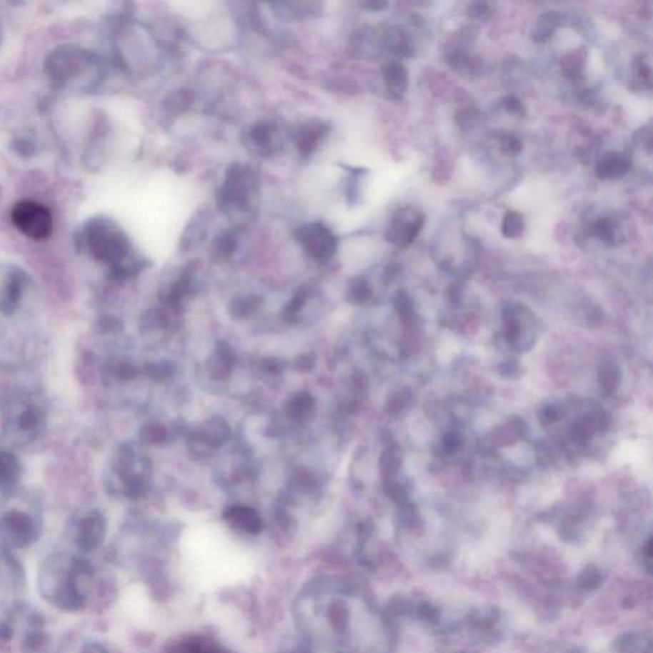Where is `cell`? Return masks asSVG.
<instances>
[{"label":"cell","mask_w":653,"mask_h":653,"mask_svg":"<svg viewBox=\"0 0 653 653\" xmlns=\"http://www.w3.org/2000/svg\"><path fill=\"white\" fill-rule=\"evenodd\" d=\"M39 422H40V415H39V411L34 410V409H30V410L24 411L22 415L19 416V427L24 429V430H32L35 429L37 425H39Z\"/></svg>","instance_id":"cell-27"},{"label":"cell","mask_w":653,"mask_h":653,"mask_svg":"<svg viewBox=\"0 0 653 653\" xmlns=\"http://www.w3.org/2000/svg\"><path fill=\"white\" fill-rule=\"evenodd\" d=\"M630 162L619 152H610L604 156L596 165V175L602 180H617L629 171Z\"/></svg>","instance_id":"cell-8"},{"label":"cell","mask_w":653,"mask_h":653,"mask_svg":"<svg viewBox=\"0 0 653 653\" xmlns=\"http://www.w3.org/2000/svg\"><path fill=\"white\" fill-rule=\"evenodd\" d=\"M250 149L261 157H271L279 152L282 144L281 129L274 120H259L246 133Z\"/></svg>","instance_id":"cell-5"},{"label":"cell","mask_w":653,"mask_h":653,"mask_svg":"<svg viewBox=\"0 0 653 653\" xmlns=\"http://www.w3.org/2000/svg\"><path fill=\"white\" fill-rule=\"evenodd\" d=\"M462 446H464V438L458 433L447 434L446 438L443 440V447L448 453L459 451Z\"/></svg>","instance_id":"cell-28"},{"label":"cell","mask_w":653,"mask_h":653,"mask_svg":"<svg viewBox=\"0 0 653 653\" xmlns=\"http://www.w3.org/2000/svg\"><path fill=\"white\" fill-rule=\"evenodd\" d=\"M240 231L236 227L226 229L220 232L214 241V254L221 259L231 258L239 249L240 245Z\"/></svg>","instance_id":"cell-11"},{"label":"cell","mask_w":653,"mask_h":653,"mask_svg":"<svg viewBox=\"0 0 653 653\" xmlns=\"http://www.w3.org/2000/svg\"><path fill=\"white\" fill-rule=\"evenodd\" d=\"M592 235L604 243H612L617 236V227L610 219H599L592 225Z\"/></svg>","instance_id":"cell-20"},{"label":"cell","mask_w":653,"mask_h":653,"mask_svg":"<svg viewBox=\"0 0 653 653\" xmlns=\"http://www.w3.org/2000/svg\"><path fill=\"white\" fill-rule=\"evenodd\" d=\"M311 398L306 394H301L295 399V402L292 404V407H294V412L295 414H299V415H304V412L309 410L310 406H311Z\"/></svg>","instance_id":"cell-32"},{"label":"cell","mask_w":653,"mask_h":653,"mask_svg":"<svg viewBox=\"0 0 653 653\" xmlns=\"http://www.w3.org/2000/svg\"><path fill=\"white\" fill-rule=\"evenodd\" d=\"M364 6L370 12H382L388 6V3H386V1H368V3H364Z\"/></svg>","instance_id":"cell-34"},{"label":"cell","mask_w":653,"mask_h":653,"mask_svg":"<svg viewBox=\"0 0 653 653\" xmlns=\"http://www.w3.org/2000/svg\"><path fill=\"white\" fill-rule=\"evenodd\" d=\"M22 290V282L18 277H12L6 284L4 290L0 292V311L3 314L12 315L18 308Z\"/></svg>","instance_id":"cell-13"},{"label":"cell","mask_w":653,"mask_h":653,"mask_svg":"<svg viewBox=\"0 0 653 653\" xmlns=\"http://www.w3.org/2000/svg\"><path fill=\"white\" fill-rule=\"evenodd\" d=\"M417 612H419V617H420L422 620L430 622V623L437 622V620H438V617H439L438 610H437L433 605H430V604H422V605L419 607Z\"/></svg>","instance_id":"cell-30"},{"label":"cell","mask_w":653,"mask_h":653,"mask_svg":"<svg viewBox=\"0 0 653 653\" xmlns=\"http://www.w3.org/2000/svg\"><path fill=\"white\" fill-rule=\"evenodd\" d=\"M12 221L19 231L35 240H45L53 232L50 211L34 201L18 202L13 208Z\"/></svg>","instance_id":"cell-3"},{"label":"cell","mask_w":653,"mask_h":653,"mask_svg":"<svg viewBox=\"0 0 653 653\" xmlns=\"http://www.w3.org/2000/svg\"><path fill=\"white\" fill-rule=\"evenodd\" d=\"M394 306L398 314L402 319H410L414 314V304L411 301L410 296L404 292H398L394 297Z\"/></svg>","instance_id":"cell-24"},{"label":"cell","mask_w":653,"mask_h":653,"mask_svg":"<svg viewBox=\"0 0 653 653\" xmlns=\"http://www.w3.org/2000/svg\"><path fill=\"white\" fill-rule=\"evenodd\" d=\"M331 124L323 120H309L297 128L292 139L297 154L303 160H310L315 152L321 149L331 133Z\"/></svg>","instance_id":"cell-6"},{"label":"cell","mask_w":653,"mask_h":653,"mask_svg":"<svg viewBox=\"0 0 653 653\" xmlns=\"http://www.w3.org/2000/svg\"><path fill=\"white\" fill-rule=\"evenodd\" d=\"M183 653H222L219 652V651H214V649H208V648L202 647L201 644L199 646H194L190 643L189 647L185 648L184 652Z\"/></svg>","instance_id":"cell-35"},{"label":"cell","mask_w":653,"mask_h":653,"mask_svg":"<svg viewBox=\"0 0 653 653\" xmlns=\"http://www.w3.org/2000/svg\"><path fill=\"white\" fill-rule=\"evenodd\" d=\"M559 24V16L557 13H547L539 18L534 27V39L536 41L545 42L552 37Z\"/></svg>","instance_id":"cell-18"},{"label":"cell","mask_w":653,"mask_h":653,"mask_svg":"<svg viewBox=\"0 0 653 653\" xmlns=\"http://www.w3.org/2000/svg\"><path fill=\"white\" fill-rule=\"evenodd\" d=\"M601 582H602V576H601L600 570L596 569L594 567H587L578 578L579 587L584 588V589H594L600 586Z\"/></svg>","instance_id":"cell-22"},{"label":"cell","mask_w":653,"mask_h":653,"mask_svg":"<svg viewBox=\"0 0 653 653\" xmlns=\"http://www.w3.org/2000/svg\"><path fill=\"white\" fill-rule=\"evenodd\" d=\"M194 101V95L188 89H179L167 96L166 111L180 114L186 111Z\"/></svg>","instance_id":"cell-17"},{"label":"cell","mask_w":653,"mask_h":653,"mask_svg":"<svg viewBox=\"0 0 653 653\" xmlns=\"http://www.w3.org/2000/svg\"><path fill=\"white\" fill-rule=\"evenodd\" d=\"M503 106H504L507 111L514 114V115H519V116L526 113V109L523 106L522 102L519 101L514 96L505 97L504 100H503Z\"/></svg>","instance_id":"cell-29"},{"label":"cell","mask_w":653,"mask_h":653,"mask_svg":"<svg viewBox=\"0 0 653 653\" xmlns=\"http://www.w3.org/2000/svg\"><path fill=\"white\" fill-rule=\"evenodd\" d=\"M542 417H544L547 422H557L559 419L558 411L555 410L554 407H547V409L544 410Z\"/></svg>","instance_id":"cell-36"},{"label":"cell","mask_w":653,"mask_h":653,"mask_svg":"<svg viewBox=\"0 0 653 653\" xmlns=\"http://www.w3.org/2000/svg\"><path fill=\"white\" fill-rule=\"evenodd\" d=\"M583 64H584V61H583L582 53L573 51V53L568 54L563 59L562 68H563L567 77L577 78L581 76Z\"/></svg>","instance_id":"cell-21"},{"label":"cell","mask_w":653,"mask_h":653,"mask_svg":"<svg viewBox=\"0 0 653 653\" xmlns=\"http://www.w3.org/2000/svg\"><path fill=\"white\" fill-rule=\"evenodd\" d=\"M500 149L504 155L517 156L522 151V141L516 134L508 133L500 139Z\"/></svg>","instance_id":"cell-23"},{"label":"cell","mask_w":653,"mask_h":653,"mask_svg":"<svg viewBox=\"0 0 653 653\" xmlns=\"http://www.w3.org/2000/svg\"><path fill=\"white\" fill-rule=\"evenodd\" d=\"M636 71L638 77H639V79H641L643 84H651V81H652V71H651V66H648L644 60H642V61H638V63H637Z\"/></svg>","instance_id":"cell-31"},{"label":"cell","mask_w":653,"mask_h":653,"mask_svg":"<svg viewBox=\"0 0 653 653\" xmlns=\"http://www.w3.org/2000/svg\"><path fill=\"white\" fill-rule=\"evenodd\" d=\"M493 13V3L475 1V3H471L469 6V17L475 18V19H487V18L492 17Z\"/></svg>","instance_id":"cell-26"},{"label":"cell","mask_w":653,"mask_h":653,"mask_svg":"<svg viewBox=\"0 0 653 653\" xmlns=\"http://www.w3.org/2000/svg\"><path fill=\"white\" fill-rule=\"evenodd\" d=\"M599 380H600L601 388L606 393L615 392L622 380V372H620L618 364L612 362L602 364L600 372H599Z\"/></svg>","instance_id":"cell-14"},{"label":"cell","mask_w":653,"mask_h":653,"mask_svg":"<svg viewBox=\"0 0 653 653\" xmlns=\"http://www.w3.org/2000/svg\"><path fill=\"white\" fill-rule=\"evenodd\" d=\"M384 44L391 53L397 56H411L414 54V42L407 31L401 27H391L384 34Z\"/></svg>","instance_id":"cell-9"},{"label":"cell","mask_w":653,"mask_h":653,"mask_svg":"<svg viewBox=\"0 0 653 653\" xmlns=\"http://www.w3.org/2000/svg\"><path fill=\"white\" fill-rule=\"evenodd\" d=\"M402 462L401 453L398 452L397 448H389L384 452L382 461H380V467H382V474L386 477H392L397 472L399 466Z\"/></svg>","instance_id":"cell-19"},{"label":"cell","mask_w":653,"mask_h":653,"mask_svg":"<svg viewBox=\"0 0 653 653\" xmlns=\"http://www.w3.org/2000/svg\"><path fill=\"white\" fill-rule=\"evenodd\" d=\"M204 219L202 216L199 219H193L189 225L186 226L184 234L181 236V246L191 248L196 244L202 243L207 238V226L203 225Z\"/></svg>","instance_id":"cell-15"},{"label":"cell","mask_w":653,"mask_h":653,"mask_svg":"<svg viewBox=\"0 0 653 653\" xmlns=\"http://www.w3.org/2000/svg\"><path fill=\"white\" fill-rule=\"evenodd\" d=\"M425 216L414 207H404L393 214L387 227L386 239L399 246L410 245L422 231Z\"/></svg>","instance_id":"cell-4"},{"label":"cell","mask_w":653,"mask_h":653,"mask_svg":"<svg viewBox=\"0 0 653 653\" xmlns=\"http://www.w3.org/2000/svg\"><path fill=\"white\" fill-rule=\"evenodd\" d=\"M383 78L388 92L399 100L409 89V71L399 61H389L383 66Z\"/></svg>","instance_id":"cell-7"},{"label":"cell","mask_w":653,"mask_h":653,"mask_svg":"<svg viewBox=\"0 0 653 653\" xmlns=\"http://www.w3.org/2000/svg\"><path fill=\"white\" fill-rule=\"evenodd\" d=\"M295 239L304 251L319 263L331 261L339 250V236L329 226L321 221L299 226L295 231Z\"/></svg>","instance_id":"cell-2"},{"label":"cell","mask_w":653,"mask_h":653,"mask_svg":"<svg viewBox=\"0 0 653 653\" xmlns=\"http://www.w3.org/2000/svg\"><path fill=\"white\" fill-rule=\"evenodd\" d=\"M497 618H498V614H497V612H492L490 610H487V612H482V610H480L479 612H475V614H474V617H472L474 622L480 624H492Z\"/></svg>","instance_id":"cell-33"},{"label":"cell","mask_w":653,"mask_h":653,"mask_svg":"<svg viewBox=\"0 0 653 653\" xmlns=\"http://www.w3.org/2000/svg\"><path fill=\"white\" fill-rule=\"evenodd\" d=\"M261 196V180L253 167L234 162L226 169L217 194L221 211L231 217H251L256 214Z\"/></svg>","instance_id":"cell-1"},{"label":"cell","mask_w":653,"mask_h":653,"mask_svg":"<svg viewBox=\"0 0 653 653\" xmlns=\"http://www.w3.org/2000/svg\"><path fill=\"white\" fill-rule=\"evenodd\" d=\"M524 231V219L517 211H508L502 222V234L507 239H517L522 236Z\"/></svg>","instance_id":"cell-16"},{"label":"cell","mask_w":653,"mask_h":653,"mask_svg":"<svg viewBox=\"0 0 653 653\" xmlns=\"http://www.w3.org/2000/svg\"><path fill=\"white\" fill-rule=\"evenodd\" d=\"M272 6H276L277 16L281 18H285L287 21H294V19H303L305 17H311L315 12V6L318 4L315 3H274Z\"/></svg>","instance_id":"cell-12"},{"label":"cell","mask_w":653,"mask_h":653,"mask_svg":"<svg viewBox=\"0 0 653 653\" xmlns=\"http://www.w3.org/2000/svg\"><path fill=\"white\" fill-rule=\"evenodd\" d=\"M226 519L232 523L235 527L244 529L246 532L256 534L261 529V518L256 512L244 507H234L226 513Z\"/></svg>","instance_id":"cell-10"},{"label":"cell","mask_w":653,"mask_h":653,"mask_svg":"<svg viewBox=\"0 0 653 653\" xmlns=\"http://www.w3.org/2000/svg\"><path fill=\"white\" fill-rule=\"evenodd\" d=\"M370 287L364 279H357L351 285L350 295L357 303H364L370 297Z\"/></svg>","instance_id":"cell-25"}]
</instances>
